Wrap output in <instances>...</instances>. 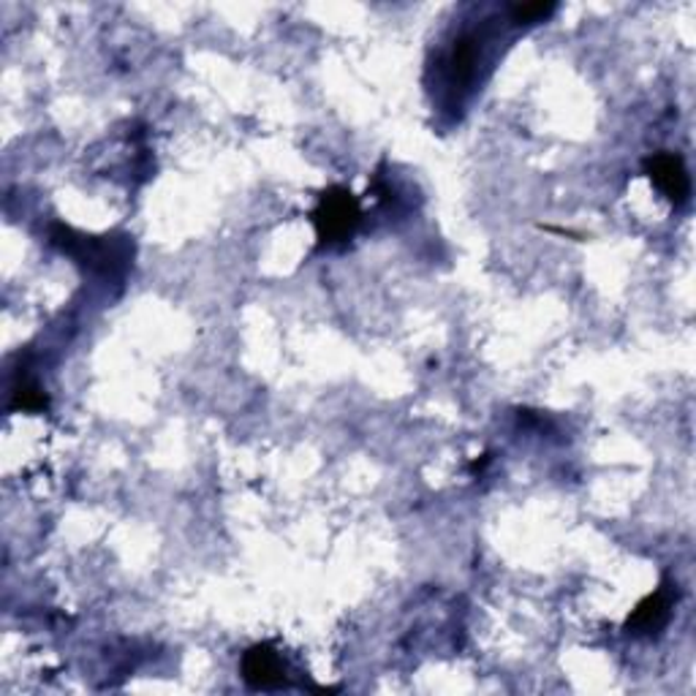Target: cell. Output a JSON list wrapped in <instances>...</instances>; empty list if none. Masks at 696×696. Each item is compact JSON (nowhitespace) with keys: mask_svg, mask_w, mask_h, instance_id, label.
<instances>
[{"mask_svg":"<svg viewBox=\"0 0 696 696\" xmlns=\"http://www.w3.org/2000/svg\"><path fill=\"white\" fill-rule=\"evenodd\" d=\"M52 243L63 254L74 256L82 267L93 269L104 278H120L129 269L131 256H134V245L129 243V237H85V234H76L63 224L52 226Z\"/></svg>","mask_w":696,"mask_h":696,"instance_id":"1","label":"cell"},{"mask_svg":"<svg viewBox=\"0 0 696 696\" xmlns=\"http://www.w3.org/2000/svg\"><path fill=\"white\" fill-rule=\"evenodd\" d=\"M314 224L324 245L344 243L359 224V204L351 191L329 188L314 209Z\"/></svg>","mask_w":696,"mask_h":696,"instance_id":"2","label":"cell"},{"mask_svg":"<svg viewBox=\"0 0 696 696\" xmlns=\"http://www.w3.org/2000/svg\"><path fill=\"white\" fill-rule=\"evenodd\" d=\"M645 174L664 191V196L675 204L686 202L692 194V183H688L686 164L680 155L672 153H656L645 161Z\"/></svg>","mask_w":696,"mask_h":696,"instance_id":"3","label":"cell"},{"mask_svg":"<svg viewBox=\"0 0 696 696\" xmlns=\"http://www.w3.org/2000/svg\"><path fill=\"white\" fill-rule=\"evenodd\" d=\"M243 677L254 688H275L286 680V667L273 645H254L243 656Z\"/></svg>","mask_w":696,"mask_h":696,"instance_id":"4","label":"cell"},{"mask_svg":"<svg viewBox=\"0 0 696 696\" xmlns=\"http://www.w3.org/2000/svg\"><path fill=\"white\" fill-rule=\"evenodd\" d=\"M669 612H672L669 587L662 585L656 593H653V596H647L645 602L632 612L626 628L634 634H653V632H658V628L667 626Z\"/></svg>","mask_w":696,"mask_h":696,"instance_id":"5","label":"cell"},{"mask_svg":"<svg viewBox=\"0 0 696 696\" xmlns=\"http://www.w3.org/2000/svg\"><path fill=\"white\" fill-rule=\"evenodd\" d=\"M47 403H50V400L41 392L39 383L22 381L20 387L14 389V403H11V408H20V411H44Z\"/></svg>","mask_w":696,"mask_h":696,"instance_id":"6","label":"cell"},{"mask_svg":"<svg viewBox=\"0 0 696 696\" xmlns=\"http://www.w3.org/2000/svg\"><path fill=\"white\" fill-rule=\"evenodd\" d=\"M555 9L557 6L555 3H542V0H539V3H518V6H512V9H509V14H512V20L514 22H542V20H547L550 14H555Z\"/></svg>","mask_w":696,"mask_h":696,"instance_id":"7","label":"cell"}]
</instances>
